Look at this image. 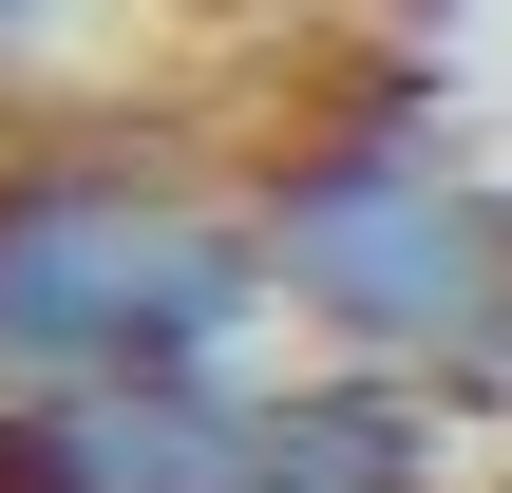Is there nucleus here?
<instances>
[{
	"mask_svg": "<svg viewBox=\"0 0 512 493\" xmlns=\"http://www.w3.org/2000/svg\"><path fill=\"white\" fill-rule=\"evenodd\" d=\"M266 304V209L171 171V152H19L0 171V418L114 399V380H190L247 361Z\"/></svg>",
	"mask_w": 512,
	"mask_h": 493,
	"instance_id": "obj_1",
	"label": "nucleus"
},
{
	"mask_svg": "<svg viewBox=\"0 0 512 493\" xmlns=\"http://www.w3.org/2000/svg\"><path fill=\"white\" fill-rule=\"evenodd\" d=\"M247 209H266V304L323 361H380L418 399H512V171L437 152L418 114H361L247 171Z\"/></svg>",
	"mask_w": 512,
	"mask_h": 493,
	"instance_id": "obj_2",
	"label": "nucleus"
},
{
	"mask_svg": "<svg viewBox=\"0 0 512 493\" xmlns=\"http://www.w3.org/2000/svg\"><path fill=\"white\" fill-rule=\"evenodd\" d=\"M0 493H456V399L380 361H190L0 418Z\"/></svg>",
	"mask_w": 512,
	"mask_h": 493,
	"instance_id": "obj_3",
	"label": "nucleus"
},
{
	"mask_svg": "<svg viewBox=\"0 0 512 493\" xmlns=\"http://www.w3.org/2000/svg\"><path fill=\"white\" fill-rule=\"evenodd\" d=\"M76 19H95V0H0V76H19V57H57Z\"/></svg>",
	"mask_w": 512,
	"mask_h": 493,
	"instance_id": "obj_4",
	"label": "nucleus"
}]
</instances>
